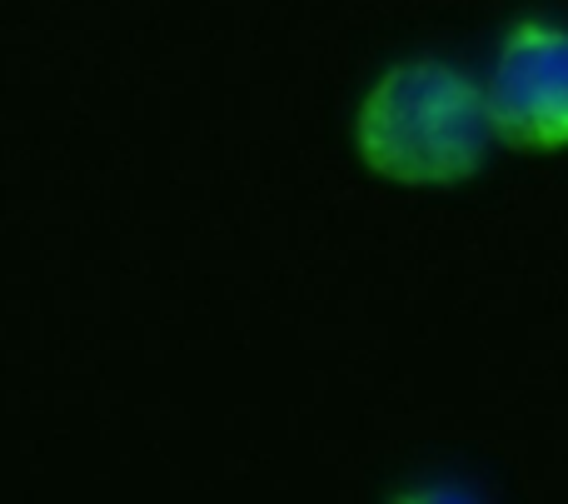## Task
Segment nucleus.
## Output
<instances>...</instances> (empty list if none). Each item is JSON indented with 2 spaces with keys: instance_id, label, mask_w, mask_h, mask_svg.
Here are the masks:
<instances>
[{
  "instance_id": "obj_1",
  "label": "nucleus",
  "mask_w": 568,
  "mask_h": 504,
  "mask_svg": "<svg viewBox=\"0 0 568 504\" xmlns=\"http://www.w3.org/2000/svg\"><path fill=\"white\" fill-rule=\"evenodd\" d=\"M354 155L389 185H459L479 175L499 140L489 90L444 56L384 65L354 105Z\"/></svg>"
},
{
  "instance_id": "obj_2",
  "label": "nucleus",
  "mask_w": 568,
  "mask_h": 504,
  "mask_svg": "<svg viewBox=\"0 0 568 504\" xmlns=\"http://www.w3.org/2000/svg\"><path fill=\"white\" fill-rule=\"evenodd\" d=\"M484 90H489L494 130H499L504 145H568V26L519 20L504 36Z\"/></svg>"
}]
</instances>
